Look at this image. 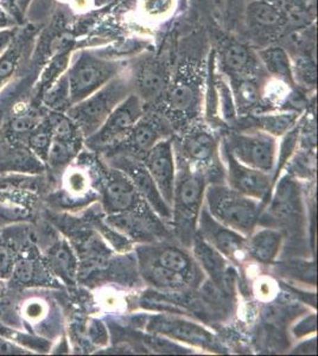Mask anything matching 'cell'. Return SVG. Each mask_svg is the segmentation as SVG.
<instances>
[{
	"mask_svg": "<svg viewBox=\"0 0 318 356\" xmlns=\"http://www.w3.org/2000/svg\"><path fill=\"white\" fill-rule=\"evenodd\" d=\"M205 193L203 176L190 170L186 164L182 165L175 179L173 218L175 231L182 243L191 246L198 216L202 209Z\"/></svg>",
	"mask_w": 318,
	"mask_h": 356,
	"instance_id": "1",
	"label": "cell"
},
{
	"mask_svg": "<svg viewBox=\"0 0 318 356\" xmlns=\"http://www.w3.org/2000/svg\"><path fill=\"white\" fill-rule=\"evenodd\" d=\"M206 199L208 211L216 221L244 236L253 233L260 214L257 200L216 184L207 189Z\"/></svg>",
	"mask_w": 318,
	"mask_h": 356,
	"instance_id": "2",
	"label": "cell"
},
{
	"mask_svg": "<svg viewBox=\"0 0 318 356\" xmlns=\"http://www.w3.org/2000/svg\"><path fill=\"white\" fill-rule=\"evenodd\" d=\"M132 93V83L124 76H116L95 93L77 102L69 115L86 134L92 136L105 122L117 106Z\"/></svg>",
	"mask_w": 318,
	"mask_h": 356,
	"instance_id": "3",
	"label": "cell"
},
{
	"mask_svg": "<svg viewBox=\"0 0 318 356\" xmlns=\"http://www.w3.org/2000/svg\"><path fill=\"white\" fill-rule=\"evenodd\" d=\"M120 69L119 62L82 51L68 72L70 102L77 104L95 93L117 76Z\"/></svg>",
	"mask_w": 318,
	"mask_h": 356,
	"instance_id": "4",
	"label": "cell"
},
{
	"mask_svg": "<svg viewBox=\"0 0 318 356\" xmlns=\"http://www.w3.org/2000/svg\"><path fill=\"white\" fill-rule=\"evenodd\" d=\"M144 115L143 102L137 94H129L109 114L100 129L89 136V145L95 149L107 147L121 140L132 131L136 122Z\"/></svg>",
	"mask_w": 318,
	"mask_h": 356,
	"instance_id": "5",
	"label": "cell"
},
{
	"mask_svg": "<svg viewBox=\"0 0 318 356\" xmlns=\"http://www.w3.org/2000/svg\"><path fill=\"white\" fill-rule=\"evenodd\" d=\"M238 162L257 170L271 172L276 161V140L269 134H235L225 143Z\"/></svg>",
	"mask_w": 318,
	"mask_h": 356,
	"instance_id": "6",
	"label": "cell"
},
{
	"mask_svg": "<svg viewBox=\"0 0 318 356\" xmlns=\"http://www.w3.org/2000/svg\"><path fill=\"white\" fill-rule=\"evenodd\" d=\"M200 236L228 259L240 260L247 250V240L238 232L223 226L210 215L206 208L200 211Z\"/></svg>",
	"mask_w": 318,
	"mask_h": 356,
	"instance_id": "7",
	"label": "cell"
},
{
	"mask_svg": "<svg viewBox=\"0 0 318 356\" xmlns=\"http://www.w3.org/2000/svg\"><path fill=\"white\" fill-rule=\"evenodd\" d=\"M145 166L156 183L161 197L171 208L176 179L171 142L163 139L153 146L149 152H146Z\"/></svg>",
	"mask_w": 318,
	"mask_h": 356,
	"instance_id": "8",
	"label": "cell"
},
{
	"mask_svg": "<svg viewBox=\"0 0 318 356\" xmlns=\"http://www.w3.org/2000/svg\"><path fill=\"white\" fill-rule=\"evenodd\" d=\"M225 154L228 166L227 172L230 188L251 199H265L271 189V177L269 172L244 165L227 150H225Z\"/></svg>",
	"mask_w": 318,
	"mask_h": 356,
	"instance_id": "9",
	"label": "cell"
},
{
	"mask_svg": "<svg viewBox=\"0 0 318 356\" xmlns=\"http://www.w3.org/2000/svg\"><path fill=\"white\" fill-rule=\"evenodd\" d=\"M117 166L125 172L126 176L131 179L138 194L141 195L148 201L153 211L164 219H171L173 211L168 203L161 197L156 183L151 175L141 162L134 161L132 158H118Z\"/></svg>",
	"mask_w": 318,
	"mask_h": 356,
	"instance_id": "10",
	"label": "cell"
},
{
	"mask_svg": "<svg viewBox=\"0 0 318 356\" xmlns=\"http://www.w3.org/2000/svg\"><path fill=\"white\" fill-rule=\"evenodd\" d=\"M149 330L169 336L182 342L218 350V343L209 332L198 327V324L190 323L186 321L161 316L153 318L152 322L149 324Z\"/></svg>",
	"mask_w": 318,
	"mask_h": 356,
	"instance_id": "11",
	"label": "cell"
},
{
	"mask_svg": "<svg viewBox=\"0 0 318 356\" xmlns=\"http://www.w3.org/2000/svg\"><path fill=\"white\" fill-rule=\"evenodd\" d=\"M138 193L127 176L121 171L113 170L107 178L104 203L109 214H119L132 211L138 202Z\"/></svg>",
	"mask_w": 318,
	"mask_h": 356,
	"instance_id": "12",
	"label": "cell"
},
{
	"mask_svg": "<svg viewBox=\"0 0 318 356\" xmlns=\"http://www.w3.org/2000/svg\"><path fill=\"white\" fill-rule=\"evenodd\" d=\"M191 246L193 248V254L198 263L201 264L202 268L208 273L210 280H213L214 285H216L221 290L228 288L230 282L228 273L230 268L227 266L223 255L202 239L200 235H195Z\"/></svg>",
	"mask_w": 318,
	"mask_h": 356,
	"instance_id": "13",
	"label": "cell"
},
{
	"mask_svg": "<svg viewBox=\"0 0 318 356\" xmlns=\"http://www.w3.org/2000/svg\"><path fill=\"white\" fill-rule=\"evenodd\" d=\"M107 223L114 229L121 232L131 238L138 240H151L153 236L159 234L161 228L158 221H153L148 215H141L139 213L129 211L119 214H113L107 219Z\"/></svg>",
	"mask_w": 318,
	"mask_h": 356,
	"instance_id": "14",
	"label": "cell"
},
{
	"mask_svg": "<svg viewBox=\"0 0 318 356\" xmlns=\"http://www.w3.org/2000/svg\"><path fill=\"white\" fill-rule=\"evenodd\" d=\"M166 69L153 60H146L141 63L134 76V85L139 93L138 97L146 102L159 97L166 88Z\"/></svg>",
	"mask_w": 318,
	"mask_h": 356,
	"instance_id": "15",
	"label": "cell"
},
{
	"mask_svg": "<svg viewBox=\"0 0 318 356\" xmlns=\"http://www.w3.org/2000/svg\"><path fill=\"white\" fill-rule=\"evenodd\" d=\"M164 134L166 127L158 122V119L143 115L129 132V144L138 152L146 154L158 142L163 140Z\"/></svg>",
	"mask_w": 318,
	"mask_h": 356,
	"instance_id": "16",
	"label": "cell"
},
{
	"mask_svg": "<svg viewBox=\"0 0 318 356\" xmlns=\"http://www.w3.org/2000/svg\"><path fill=\"white\" fill-rule=\"evenodd\" d=\"M247 19L251 26L262 33H272L285 23L284 13L267 1H254L247 8Z\"/></svg>",
	"mask_w": 318,
	"mask_h": 356,
	"instance_id": "17",
	"label": "cell"
},
{
	"mask_svg": "<svg viewBox=\"0 0 318 356\" xmlns=\"http://www.w3.org/2000/svg\"><path fill=\"white\" fill-rule=\"evenodd\" d=\"M282 240V233L278 231L262 229L247 241V251L260 263H271L278 255Z\"/></svg>",
	"mask_w": 318,
	"mask_h": 356,
	"instance_id": "18",
	"label": "cell"
},
{
	"mask_svg": "<svg viewBox=\"0 0 318 356\" xmlns=\"http://www.w3.org/2000/svg\"><path fill=\"white\" fill-rule=\"evenodd\" d=\"M183 149L193 162L209 164L218 152V143L213 134L207 131H198L186 138Z\"/></svg>",
	"mask_w": 318,
	"mask_h": 356,
	"instance_id": "19",
	"label": "cell"
},
{
	"mask_svg": "<svg viewBox=\"0 0 318 356\" xmlns=\"http://www.w3.org/2000/svg\"><path fill=\"white\" fill-rule=\"evenodd\" d=\"M259 56L266 69L272 75L278 77L286 83L294 85V68L291 65L290 56L286 50L280 47H271L259 51Z\"/></svg>",
	"mask_w": 318,
	"mask_h": 356,
	"instance_id": "20",
	"label": "cell"
},
{
	"mask_svg": "<svg viewBox=\"0 0 318 356\" xmlns=\"http://www.w3.org/2000/svg\"><path fill=\"white\" fill-rule=\"evenodd\" d=\"M144 277L149 283L164 290H181L188 285V278L177 272L168 270L156 261H145Z\"/></svg>",
	"mask_w": 318,
	"mask_h": 356,
	"instance_id": "21",
	"label": "cell"
},
{
	"mask_svg": "<svg viewBox=\"0 0 318 356\" xmlns=\"http://www.w3.org/2000/svg\"><path fill=\"white\" fill-rule=\"evenodd\" d=\"M168 102L170 107L176 112L191 113L196 110L200 102L198 87L190 82H176L168 93Z\"/></svg>",
	"mask_w": 318,
	"mask_h": 356,
	"instance_id": "22",
	"label": "cell"
},
{
	"mask_svg": "<svg viewBox=\"0 0 318 356\" xmlns=\"http://www.w3.org/2000/svg\"><path fill=\"white\" fill-rule=\"evenodd\" d=\"M253 57L245 45L230 41L225 45L222 51V63L230 73L239 74L245 72L252 65Z\"/></svg>",
	"mask_w": 318,
	"mask_h": 356,
	"instance_id": "23",
	"label": "cell"
},
{
	"mask_svg": "<svg viewBox=\"0 0 318 356\" xmlns=\"http://www.w3.org/2000/svg\"><path fill=\"white\" fill-rule=\"evenodd\" d=\"M153 261L168 270L184 275L188 280L193 272V265L189 257L177 247H163L161 251L158 252L157 258Z\"/></svg>",
	"mask_w": 318,
	"mask_h": 356,
	"instance_id": "24",
	"label": "cell"
},
{
	"mask_svg": "<svg viewBox=\"0 0 318 356\" xmlns=\"http://www.w3.org/2000/svg\"><path fill=\"white\" fill-rule=\"evenodd\" d=\"M296 118L297 114L294 113L272 114V115L262 117L259 120H260V126L267 134L280 136L285 134L286 131H289L291 126L294 125Z\"/></svg>",
	"mask_w": 318,
	"mask_h": 356,
	"instance_id": "25",
	"label": "cell"
},
{
	"mask_svg": "<svg viewBox=\"0 0 318 356\" xmlns=\"http://www.w3.org/2000/svg\"><path fill=\"white\" fill-rule=\"evenodd\" d=\"M45 104L55 108L70 102V93H69L68 74L62 75L58 81L50 86L48 92L45 94Z\"/></svg>",
	"mask_w": 318,
	"mask_h": 356,
	"instance_id": "26",
	"label": "cell"
},
{
	"mask_svg": "<svg viewBox=\"0 0 318 356\" xmlns=\"http://www.w3.org/2000/svg\"><path fill=\"white\" fill-rule=\"evenodd\" d=\"M235 90L239 102L245 107L255 106L260 99V89L258 85L248 79H241L235 83Z\"/></svg>",
	"mask_w": 318,
	"mask_h": 356,
	"instance_id": "27",
	"label": "cell"
},
{
	"mask_svg": "<svg viewBox=\"0 0 318 356\" xmlns=\"http://www.w3.org/2000/svg\"><path fill=\"white\" fill-rule=\"evenodd\" d=\"M50 126L57 140L70 142L75 134L73 122L62 114L55 113L50 117Z\"/></svg>",
	"mask_w": 318,
	"mask_h": 356,
	"instance_id": "28",
	"label": "cell"
},
{
	"mask_svg": "<svg viewBox=\"0 0 318 356\" xmlns=\"http://www.w3.org/2000/svg\"><path fill=\"white\" fill-rule=\"evenodd\" d=\"M55 261L57 266L61 267L62 271H65L67 275H73L75 270V261H74L73 255L65 247H61L55 253Z\"/></svg>",
	"mask_w": 318,
	"mask_h": 356,
	"instance_id": "29",
	"label": "cell"
},
{
	"mask_svg": "<svg viewBox=\"0 0 318 356\" xmlns=\"http://www.w3.org/2000/svg\"><path fill=\"white\" fill-rule=\"evenodd\" d=\"M16 54L13 50H6L0 56V82L13 74V69L16 67Z\"/></svg>",
	"mask_w": 318,
	"mask_h": 356,
	"instance_id": "30",
	"label": "cell"
},
{
	"mask_svg": "<svg viewBox=\"0 0 318 356\" xmlns=\"http://www.w3.org/2000/svg\"><path fill=\"white\" fill-rule=\"evenodd\" d=\"M16 275L17 280L22 282V283H29L33 275V264L28 261V260H23L20 261L16 267Z\"/></svg>",
	"mask_w": 318,
	"mask_h": 356,
	"instance_id": "31",
	"label": "cell"
},
{
	"mask_svg": "<svg viewBox=\"0 0 318 356\" xmlns=\"http://www.w3.org/2000/svg\"><path fill=\"white\" fill-rule=\"evenodd\" d=\"M30 143L37 150L45 151L49 146V134H45V132L33 134L31 139H30Z\"/></svg>",
	"mask_w": 318,
	"mask_h": 356,
	"instance_id": "32",
	"label": "cell"
},
{
	"mask_svg": "<svg viewBox=\"0 0 318 356\" xmlns=\"http://www.w3.org/2000/svg\"><path fill=\"white\" fill-rule=\"evenodd\" d=\"M315 323H316V317L312 316L311 320L308 322V325H305V321H303L302 323H299L296 328H294V334L296 336H303L305 334H309V332H315Z\"/></svg>",
	"mask_w": 318,
	"mask_h": 356,
	"instance_id": "33",
	"label": "cell"
},
{
	"mask_svg": "<svg viewBox=\"0 0 318 356\" xmlns=\"http://www.w3.org/2000/svg\"><path fill=\"white\" fill-rule=\"evenodd\" d=\"M33 122H35L31 118H19L13 122V130L18 131V132L30 130L33 126Z\"/></svg>",
	"mask_w": 318,
	"mask_h": 356,
	"instance_id": "34",
	"label": "cell"
},
{
	"mask_svg": "<svg viewBox=\"0 0 318 356\" xmlns=\"http://www.w3.org/2000/svg\"><path fill=\"white\" fill-rule=\"evenodd\" d=\"M13 41V33L8 30L0 31V55L8 50V47Z\"/></svg>",
	"mask_w": 318,
	"mask_h": 356,
	"instance_id": "35",
	"label": "cell"
},
{
	"mask_svg": "<svg viewBox=\"0 0 318 356\" xmlns=\"http://www.w3.org/2000/svg\"><path fill=\"white\" fill-rule=\"evenodd\" d=\"M10 264V255L5 247L0 246V271H5Z\"/></svg>",
	"mask_w": 318,
	"mask_h": 356,
	"instance_id": "36",
	"label": "cell"
},
{
	"mask_svg": "<svg viewBox=\"0 0 318 356\" xmlns=\"http://www.w3.org/2000/svg\"><path fill=\"white\" fill-rule=\"evenodd\" d=\"M29 1H30V0H17V3L19 4L20 8H23L29 4Z\"/></svg>",
	"mask_w": 318,
	"mask_h": 356,
	"instance_id": "37",
	"label": "cell"
}]
</instances>
